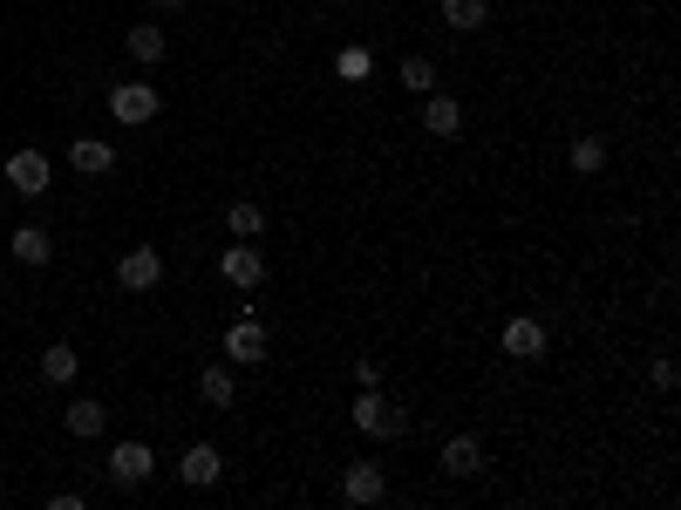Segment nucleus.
<instances>
[{
	"label": "nucleus",
	"instance_id": "nucleus-11",
	"mask_svg": "<svg viewBox=\"0 0 681 510\" xmlns=\"http://www.w3.org/2000/svg\"><path fill=\"white\" fill-rule=\"evenodd\" d=\"M437 463H443L450 476H477V470H484V443H477V436H450Z\"/></svg>",
	"mask_w": 681,
	"mask_h": 510
},
{
	"label": "nucleus",
	"instance_id": "nucleus-12",
	"mask_svg": "<svg viewBox=\"0 0 681 510\" xmlns=\"http://www.w3.org/2000/svg\"><path fill=\"white\" fill-rule=\"evenodd\" d=\"M504 354H512V361H539L545 354V327L539 320H512L504 327Z\"/></svg>",
	"mask_w": 681,
	"mask_h": 510
},
{
	"label": "nucleus",
	"instance_id": "nucleus-25",
	"mask_svg": "<svg viewBox=\"0 0 681 510\" xmlns=\"http://www.w3.org/2000/svg\"><path fill=\"white\" fill-rule=\"evenodd\" d=\"M150 8H164V14H178V8H185V0H150Z\"/></svg>",
	"mask_w": 681,
	"mask_h": 510
},
{
	"label": "nucleus",
	"instance_id": "nucleus-18",
	"mask_svg": "<svg viewBox=\"0 0 681 510\" xmlns=\"http://www.w3.org/2000/svg\"><path fill=\"white\" fill-rule=\"evenodd\" d=\"M75 368H83V361H75V347H68V341L41 347V381H55V388H68V381H75Z\"/></svg>",
	"mask_w": 681,
	"mask_h": 510
},
{
	"label": "nucleus",
	"instance_id": "nucleus-13",
	"mask_svg": "<svg viewBox=\"0 0 681 510\" xmlns=\"http://www.w3.org/2000/svg\"><path fill=\"white\" fill-rule=\"evenodd\" d=\"M8 252H14L21 266H48V259H55V239H48L41 225H21V232L8 239Z\"/></svg>",
	"mask_w": 681,
	"mask_h": 510
},
{
	"label": "nucleus",
	"instance_id": "nucleus-4",
	"mask_svg": "<svg viewBox=\"0 0 681 510\" xmlns=\"http://www.w3.org/2000/svg\"><path fill=\"white\" fill-rule=\"evenodd\" d=\"M150 470H157V456H150V443H116V449H110V483H123V490H137V483H150Z\"/></svg>",
	"mask_w": 681,
	"mask_h": 510
},
{
	"label": "nucleus",
	"instance_id": "nucleus-3",
	"mask_svg": "<svg viewBox=\"0 0 681 510\" xmlns=\"http://www.w3.org/2000/svg\"><path fill=\"white\" fill-rule=\"evenodd\" d=\"M110 116L123 123V130H137V123L157 116V89H150V82H116L110 89Z\"/></svg>",
	"mask_w": 681,
	"mask_h": 510
},
{
	"label": "nucleus",
	"instance_id": "nucleus-10",
	"mask_svg": "<svg viewBox=\"0 0 681 510\" xmlns=\"http://www.w3.org/2000/svg\"><path fill=\"white\" fill-rule=\"evenodd\" d=\"M8 184L21 197H41L48 191V157H41V150H14V157H8Z\"/></svg>",
	"mask_w": 681,
	"mask_h": 510
},
{
	"label": "nucleus",
	"instance_id": "nucleus-16",
	"mask_svg": "<svg viewBox=\"0 0 681 510\" xmlns=\"http://www.w3.org/2000/svg\"><path fill=\"white\" fill-rule=\"evenodd\" d=\"M491 21V0H443V28H457V35H477Z\"/></svg>",
	"mask_w": 681,
	"mask_h": 510
},
{
	"label": "nucleus",
	"instance_id": "nucleus-22",
	"mask_svg": "<svg viewBox=\"0 0 681 510\" xmlns=\"http://www.w3.org/2000/svg\"><path fill=\"white\" fill-rule=\"evenodd\" d=\"M566 157H572V170H579V177H600V170H607V143H600V137H579V143L566 150Z\"/></svg>",
	"mask_w": 681,
	"mask_h": 510
},
{
	"label": "nucleus",
	"instance_id": "nucleus-15",
	"mask_svg": "<svg viewBox=\"0 0 681 510\" xmlns=\"http://www.w3.org/2000/svg\"><path fill=\"white\" fill-rule=\"evenodd\" d=\"M198 395H205V408H232V401H239L232 368H225V361H205V374H198Z\"/></svg>",
	"mask_w": 681,
	"mask_h": 510
},
{
	"label": "nucleus",
	"instance_id": "nucleus-14",
	"mask_svg": "<svg viewBox=\"0 0 681 510\" xmlns=\"http://www.w3.org/2000/svg\"><path fill=\"white\" fill-rule=\"evenodd\" d=\"M68 164L83 170V177H110V170H116V150H110L103 137H83V143L68 150Z\"/></svg>",
	"mask_w": 681,
	"mask_h": 510
},
{
	"label": "nucleus",
	"instance_id": "nucleus-19",
	"mask_svg": "<svg viewBox=\"0 0 681 510\" xmlns=\"http://www.w3.org/2000/svg\"><path fill=\"white\" fill-rule=\"evenodd\" d=\"M395 82L409 89V95H430L437 89V62L430 55H402V68H395Z\"/></svg>",
	"mask_w": 681,
	"mask_h": 510
},
{
	"label": "nucleus",
	"instance_id": "nucleus-6",
	"mask_svg": "<svg viewBox=\"0 0 681 510\" xmlns=\"http://www.w3.org/2000/svg\"><path fill=\"white\" fill-rule=\"evenodd\" d=\"M225 361H232V368H260L266 361V327H260V314H245L232 334H225Z\"/></svg>",
	"mask_w": 681,
	"mask_h": 510
},
{
	"label": "nucleus",
	"instance_id": "nucleus-20",
	"mask_svg": "<svg viewBox=\"0 0 681 510\" xmlns=\"http://www.w3.org/2000/svg\"><path fill=\"white\" fill-rule=\"evenodd\" d=\"M130 55H137L143 68L164 62V28H157V21H137V28H130Z\"/></svg>",
	"mask_w": 681,
	"mask_h": 510
},
{
	"label": "nucleus",
	"instance_id": "nucleus-2",
	"mask_svg": "<svg viewBox=\"0 0 681 510\" xmlns=\"http://www.w3.org/2000/svg\"><path fill=\"white\" fill-rule=\"evenodd\" d=\"M157 279H164V259H157V245H130V252L116 259V286H123V293H150Z\"/></svg>",
	"mask_w": 681,
	"mask_h": 510
},
{
	"label": "nucleus",
	"instance_id": "nucleus-9",
	"mask_svg": "<svg viewBox=\"0 0 681 510\" xmlns=\"http://www.w3.org/2000/svg\"><path fill=\"white\" fill-rule=\"evenodd\" d=\"M218 272L232 279V286H245V293H252V286L266 279V259H260V245H252V239H239V245H232V252L218 259Z\"/></svg>",
	"mask_w": 681,
	"mask_h": 510
},
{
	"label": "nucleus",
	"instance_id": "nucleus-5",
	"mask_svg": "<svg viewBox=\"0 0 681 510\" xmlns=\"http://www.w3.org/2000/svg\"><path fill=\"white\" fill-rule=\"evenodd\" d=\"M218 476H225V456H218L212 443H191V449L178 456V483H185V490H212Z\"/></svg>",
	"mask_w": 681,
	"mask_h": 510
},
{
	"label": "nucleus",
	"instance_id": "nucleus-8",
	"mask_svg": "<svg viewBox=\"0 0 681 510\" xmlns=\"http://www.w3.org/2000/svg\"><path fill=\"white\" fill-rule=\"evenodd\" d=\"M341 497H348V503H382V497H389L382 463H348V470H341Z\"/></svg>",
	"mask_w": 681,
	"mask_h": 510
},
{
	"label": "nucleus",
	"instance_id": "nucleus-1",
	"mask_svg": "<svg viewBox=\"0 0 681 510\" xmlns=\"http://www.w3.org/2000/svg\"><path fill=\"white\" fill-rule=\"evenodd\" d=\"M348 416H355V429H362V436H409V416H402V408H389L375 388H362Z\"/></svg>",
	"mask_w": 681,
	"mask_h": 510
},
{
	"label": "nucleus",
	"instance_id": "nucleus-23",
	"mask_svg": "<svg viewBox=\"0 0 681 510\" xmlns=\"http://www.w3.org/2000/svg\"><path fill=\"white\" fill-rule=\"evenodd\" d=\"M335 75H341V82H368V75H375V55H368L362 41L341 48V55H335Z\"/></svg>",
	"mask_w": 681,
	"mask_h": 510
},
{
	"label": "nucleus",
	"instance_id": "nucleus-17",
	"mask_svg": "<svg viewBox=\"0 0 681 510\" xmlns=\"http://www.w3.org/2000/svg\"><path fill=\"white\" fill-rule=\"evenodd\" d=\"M103 429H110V408L103 401H68V436H103Z\"/></svg>",
	"mask_w": 681,
	"mask_h": 510
},
{
	"label": "nucleus",
	"instance_id": "nucleus-21",
	"mask_svg": "<svg viewBox=\"0 0 681 510\" xmlns=\"http://www.w3.org/2000/svg\"><path fill=\"white\" fill-rule=\"evenodd\" d=\"M225 232H232V239H260V232H266V212H260L252 197H239L232 212H225Z\"/></svg>",
	"mask_w": 681,
	"mask_h": 510
},
{
	"label": "nucleus",
	"instance_id": "nucleus-7",
	"mask_svg": "<svg viewBox=\"0 0 681 510\" xmlns=\"http://www.w3.org/2000/svg\"><path fill=\"white\" fill-rule=\"evenodd\" d=\"M423 130H430L437 143H450V137H464V102L457 95H423Z\"/></svg>",
	"mask_w": 681,
	"mask_h": 510
},
{
	"label": "nucleus",
	"instance_id": "nucleus-24",
	"mask_svg": "<svg viewBox=\"0 0 681 510\" xmlns=\"http://www.w3.org/2000/svg\"><path fill=\"white\" fill-rule=\"evenodd\" d=\"M355 388H382V368H375V361H355Z\"/></svg>",
	"mask_w": 681,
	"mask_h": 510
}]
</instances>
